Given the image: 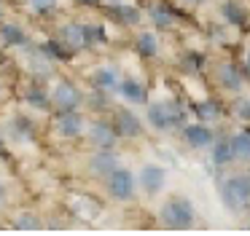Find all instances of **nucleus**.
Segmentation results:
<instances>
[{"mask_svg": "<svg viewBox=\"0 0 250 236\" xmlns=\"http://www.w3.org/2000/svg\"><path fill=\"white\" fill-rule=\"evenodd\" d=\"M223 16H226L231 24H237V27L245 24V11L239 8L237 3H226V5H223Z\"/></svg>", "mask_w": 250, "mask_h": 236, "instance_id": "nucleus-24", "label": "nucleus"}, {"mask_svg": "<svg viewBox=\"0 0 250 236\" xmlns=\"http://www.w3.org/2000/svg\"><path fill=\"white\" fill-rule=\"evenodd\" d=\"M0 16H3V5H0Z\"/></svg>", "mask_w": 250, "mask_h": 236, "instance_id": "nucleus-32", "label": "nucleus"}, {"mask_svg": "<svg viewBox=\"0 0 250 236\" xmlns=\"http://www.w3.org/2000/svg\"><path fill=\"white\" fill-rule=\"evenodd\" d=\"M231 150H234V158L250 161V132L234 134L231 137Z\"/></svg>", "mask_w": 250, "mask_h": 236, "instance_id": "nucleus-16", "label": "nucleus"}, {"mask_svg": "<svg viewBox=\"0 0 250 236\" xmlns=\"http://www.w3.org/2000/svg\"><path fill=\"white\" fill-rule=\"evenodd\" d=\"M30 8L41 16H49L57 11V0H30Z\"/></svg>", "mask_w": 250, "mask_h": 236, "instance_id": "nucleus-25", "label": "nucleus"}, {"mask_svg": "<svg viewBox=\"0 0 250 236\" xmlns=\"http://www.w3.org/2000/svg\"><path fill=\"white\" fill-rule=\"evenodd\" d=\"M180 107L175 105V102H156V105L148 107V121H151L153 129H172L180 123Z\"/></svg>", "mask_w": 250, "mask_h": 236, "instance_id": "nucleus-3", "label": "nucleus"}, {"mask_svg": "<svg viewBox=\"0 0 250 236\" xmlns=\"http://www.w3.org/2000/svg\"><path fill=\"white\" fill-rule=\"evenodd\" d=\"M135 48H137L140 57H156V51H159L156 35H153V32H140V35L135 38Z\"/></svg>", "mask_w": 250, "mask_h": 236, "instance_id": "nucleus-15", "label": "nucleus"}, {"mask_svg": "<svg viewBox=\"0 0 250 236\" xmlns=\"http://www.w3.org/2000/svg\"><path fill=\"white\" fill-rule=\"evenodd\" d=\"M194 3H202V0H194Z\"/></svg>", "mask_w": 250, "mask_h": 236, "instance_id": "nucleus-33", "label": "nucleus"}, {"mask_svg": "<svg viewBox=\"0 0 250 236\" xmlns=\"http://www.w3.org/2000/svg\"><path fill=\"white\" fill-rule=\"evenodd\" d=\"M245 73L250 75V51H248V57H245Z\"/></svg>", "mask_w": 250, "mask_h": 236, "instance_id": "nucleus-30", "label": "nucleus"}, {"mask_svg": "<svg viewBox=\"0 0 250 236\" xmlns=\"http://www.w3.org/2000/svg\"><path fill=\"white\" fill-rule=\"evenodd\" d=\"M89 169H92L94 175H108V172H113V169H116V156H113V153H108V150H100V153L92 158Z\"/></svg>", "mask_w": 250, "mask_h": 236, "instance_id": "nucleus-14", "label": "nucleus"}, {"mask_svg": "<svg viewBox=\"0 0 250 236\" xmlns=\"http://www.w3.org/2000/svg\"><path fill=\"white\" fill-rule=\"evenodd\" d=\"M196 116H199V121H215V118H221V105L215 99H205L196 105Z\"/></svg>", "mask_w": 250, "mask_h": 236, "instance_id": "nucleus-19", "label": "nucleus"}, {"mask_svg": "<svg viewBox=\"0 0 250 236\" xmlns=\"http://www.w3.org/2000/svg\"><path fill=\"white\" fill-rule=\"evenodd\" d=\"M27 102H30L33 107H38V110H49V102H51V99L38 89V86H33V89H27Z\"/></svg>", "mask_w": 250, "mask_h": 236, "instance_id": "nucleus-23", "label": "nucleus"}, {"mask_svg": "<svg viewBox=\"0 0 250 236\" xmlns=\"http://www.w3.org/2000/svg\"><path fill=\"white\" fill-rule=\"evenodd\" d=\"M78 3H83V5H92V3H97V0H78Z\"/></svg>", "mask_w": 250, "mask_h": 236, "instance_id": "nucleus-31", "label": "nucleus"}, {"mask_svg": "<svg viewBox=\"0 0 250 236\" xmlns=\"http://www.w3.org/2000/svg\"><path fill=\"white\" fill-rule=\"evenodd\" d=\"M92 83L97 86V89H103V91H113L116 83H119V78H116V73L110 67H103V70H97V73H94Z\"/></svg>", "mask_w": 250, "mask_h": 236, "instance_id": "nucleus-18", "label": "nucleus"}, {"mask_svg": "<svg viewBox=\"0 0 250 236\" xmlns=\"http://www.w3.org/2000/svg\"><path fill=\"white\" fill-rule=\"evenodd\" d=\"M183 139L191 148H207V145H212V129L205 123H191L183 129Z\"/></svg>", "mask_w": 250, "mask_h": 236, "instance_id": "nucleus-8", "label": "nucleus"}, {"mask_svg": "<svg viewBox=\"0 0 250 236\" xmlns=\"http://www.w3.org/2000/svg\"><path fill=\"white\" fill-rule=\"evenodd\" d=\"M86 134L100 150H110L116 145V137H119L116 129H113V123H108V121H94L92 126L86 129Z\"/></svg>", "mask_w": 250, "mask_h": 236, "instance_id": "nucleus-6", "label": "nucleus"}, {"mask_svg": "<svg viewBox=\"0 0 250 236\" xmlns=\"http://www.w3.org/2000/svg\"><path fill=\"white\" fill-rule=\"evenodd\" d=\"M113 129H116V134H121V137H135V134L140 132V121H137L132 113H119Z\"/></svg>", "mask_w": 250, "mask_h": 236, "instance_id": "nucleus-12", "label": "nucleus"}, {"mask_svg": "<svg viewBox=\"0 0 250 236\" xmlns=\"http://www.w3.org/2000/svg\"><path fill=\"white\" fill-rule=\"evenodd\" d=\"M234 161V150H231V139H221L215 142V164L218 166H226Z\"/></svg>", "mask_w": 250, "mask_h": 236, "instance_id": "nucleus-20", "label": "nucleus"}, {"mask_svg": "<svg viewBox=\"0 0 250 236\" xmlns=\"http://www.w3.org/2000/svg\"><path fill=\"white\" fill-rule=\"evenodd\" d=\"M121 94H124L126 102H135V105H143V102H146V89H143L135 78L121 80Z\"/></svg>", "mask_w": 250, "mask_h": 236, "instance_id": "nucleus-13", "label": "nucleus"}, {"mask_svg": "<svg viewBox=\"0 0 250 236\" xmlns=\"http://www.w3.org/2000/svg\"><path fill=\"white\" fill-rule=\"evenodd\" d=\"M0 139H3V137H0Z\"/></svg>", "mask_w": 250, "mask_h": 236, "instance_id": "nucleus-34", "label": "nucleus"}, {"mask_svg": "<svg viewBox=\"0 0 250 236\" xmlns=\"http://www.w3.org/2000/svg\"><path fill=\"white\" fill-rule=\"evenodd\" d=\"M65 35H62V43H65L67 51H78V48H83V35H81V24H70L65 27Z\"/></svg>", "mask_w": 250, "mask_h": 236, "instance_id": "nucleus-17", "label": "nucleus"}, {"mask_svg": "<svg viewBox=\"0 0 250 236\" xmlns=\"http://www.w3.org/2000/svg\"><path fill=\"white\" fill-rule=\"evenodd\" d=\"M43 57H51V59H65V57H67V48H62L57 40H49V43H43Z\"/></svg>", "mask_w": 250, "mask_h": 236, "instance_id": "nucleus-26", "label": "nucleus"}, {"mask_svg": "<svg viewBox=\"0 0 250 236\" xmlns=\"http://www.w3.org/2000/svg\"><path fill=\"white\" fill-rule=\"evenodd\" d=\"M110 11H113V16L119 21H124V24H135V21L140 19L137 8H129V5H116V8H110Z\"/></svg>", "mask_w": 250, "mask_h": 236, "instance_id": "nucleus-22", "label": "nucleus"}, {"mask_svg": "<svg viewBox=\"0 0 250 236\" xmlns=\"http://www.w3.org/2000/svg\"><path fill=\"white\" fill-rule=\"evenodd\" d=\"M51 102H54L57 107H62V110H78V105H81V94H78V89L73 83L60 80V83L54 86V91H51Z\"/></svg>", "mask_w": 250, "mask_h": 236, "instance_id": "nucleus-5", "label": "nucleus"}, {"mask_svg": "<svg viewBox=\"0 0 250 236\" xmlns=\"http://www.w3.org/2000/svg\"><path fill=\"white\" fill-rule=\"evenodd\" d=\"M237 116L242 121H250V99H239L237 102Z\"/></svg>", "mask_w": 250, "mask_h": 236, "instance_id": "nucleus-29", "label": "nucleus"}, {"mask_svg": "<svg viewBox=\"0 0 250 236\" xmlns=\"http://www.w3.org/2000/svg\"><path fill=\"white\" fill-rule=\"evenodd\" d=\"M218 80H221L223 89L237 91L239 86H242V70H239L237 64L226 62V64H221V67H218Z\"/></svg>", "mask_w": 250, "mask_h": 236, "instance_id": "nucleus-11", "label": "nucleus"}, {"mask_svg": "<svg viewBox=\"0 0 250 236\" xmlns=\"http://www.w3.org/2000/svg\"><path fill=\"white\" fill-rule=\"evenodd\" d=\"M151 19L156 21V27H169V24H172V16L167 14V8H153L151 11Z\"/></svg>", "mask_w": 250, "mask_h": 236, "instance_id": "nucleus-27", "label": "nucleus"}, {"mask_svg": "<svg viewBox=\"0 0 250 236\" xmlns=\"http://www.w3.org/2000/svg\"><path fill=\"white\" fill-rule=\"evenodd\" d=\"M164 169L162 166H156V164H148V166H143V172H140V182H143V188H146L148 193H156V191H162L164 188Z\"/></svg>", "mask_w": 250, "mask_h": 236, "instance_id": "nucleus-9", "label": "nucleus"}, {"mask_svg": "<svg viewBox=\"0 0 250 236\" xmlns=\"http://www.w3.org/2000/svg\"><path fill=\"white\" fill-rule=\"evenodd\" d=\"M0 38H3V46H24L27 43V32L17 24V21H3L0 24Z\"/></svg>", "mask_w": 250, "mask_h": 236, "instance_id": "nucleus-10", "label": "nucleus"}, {"mask_svg": "<svg viewBox=\"0 0 250 236\" xmlns=\"http://www.w3.org/2000/svg\"><path fill=\"white\" fill-rule=\"evenodd\" d=\"M81 35H83V46H97L105 40L103 27H92V24H81Z\"/></svg>", "mask_w": 250, "mask_h": 236, "instance_id": "nucleus-21", "label": "nucleus"}, {"mask_svg": "<svg viewBox=\"0 0 250 236\" xmlns=\"http://www.w3.org/2000/svg\"><path fill=\"white\" fill-rule=\"evenodd\" d=\"M57 129H60V134L65 139H76V137H81L83 134V118L78 116L76 110H65L60 118H57Z\"/></svg>", "mask_w": 250, "mask_h": 236, "instance_id": "nucleus-7", "label": "nucleus"}, {"mask_svg": "<svg viewBox=\"0 0 250 236\" xmlns=\"http://www.w3.org/2000/svg\"><path fill=\"white\" fill-rule=\"evenodd\" d=\"M162 220L169 228H191L194 225V207L186 198H172V201L164 204Z\"/></svg>", "mask_w": 250, "mask_h": 236, "instance_id": "nucleus-2", "label": "nucleus"}, {"mask_svg": "<svg viewBox=\"0 0 250 236\" xmlns=\"http://www.w3.org/2000/svg\"><path fill=\"white\" fill-rule=\"evenodd\" d=\"M108 191L113 198H121V201H126V198H132V193H135V177H132L129 169H119L116 166L113 172H108Z\"/></svg>", "mask_w": 250, "mask_h": 236, "instance_id": "nucleus-4", "label": "nucleus"}, {"mask_svg": "<svg viewBox=\"0 0 250 236\" xmlns=\"http://www.w3.org/2000/svg\"><path fill=\"white\" fill-rule=\"evenodd\" d=\"M221 198L229 209H239L250 201V175H237L221 182Z\"/></svg>", "mask_w": 250, "mask_h": 236, "instance_id": "nucleus-1", "label": "nucleus"}, {"mask_svg": "<svg viewBox=\"0 0 250 236\" xmlns=\"http://www.w3.org/2000/svg\"><path fill=\"white\" fill-rule=\"evenodd\" d=\"M17 228H22V231H35V228H41V220L35 217V215H22V217L17 220Z\"/></svg>", "mask_w": 250, "mask_h": 236, "instance_id": "nucleus-28", "label": "nucleus"}]
</instances>
